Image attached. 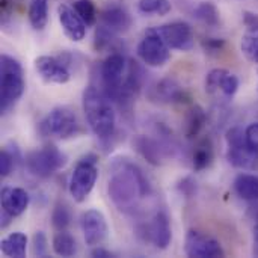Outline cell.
I'll use <instances>...</instances> for the list:
<instances>
[{
  "instance_id": "d590c367",
  "label": "cell",
  "mask_w": 258,
  "mask_h": 258,
  "mask_svg": "<svg viewBox=\"0 0 258 258\" xmlns=\"http://www.w3.org/2000/svg\"><path fill=\"white\" fill-rule=\"evenodd\" d=\"M245 138H246V142L248 145L258 151V122L254 124H249L245 130Z\"/></svg>"
},
{
  "instance_id": "74e56055",
  "label": "cell",
  "mask_w": 258,
  "mask_h": 258,
  "mask_svg": "<svg viewBox=\"0 0 258 258\" xmlns=\"http://www.w3.org/2000/svg\"><path fill=\"white\" fill-rule=\"evenodd\" d=\"M91 255L95 258H112L113 257V254H112V252H109L107 249H103V248H95V249L91 252Z\"/></svg>"
},
{
  "instance_id": "e0dca14e",
  "label": "cell",
  "mask_w": 258,
  "mask_h": 258,
  "mask_svg": "<svg viewBox=\"0 0 258 258\" xmlns=\"http://www.w3.org/2000/svg\"><path fill=\"white\" fill-rule=\"evenodd\" d=\"M246 33L242 38V53L254 63H258V14L246 11L243 14Z\"/></svg>"
},
{
  "instance_id": "4dcf8cb0",
  "label": "cell",
  "mask_w": 258,
  "mask_h": 258,
  "mask_svg": "<svg viewBox=\"0 0 258 258\" xmlns=\"http://www.w3.org/2000/svg\"><path fill=\"white\" fill-rule=\"evenodd\" d=\"M74 11L77 15L85 21L86 26H94L97 21V11L91 0H76L74 2Z\"/></svg>"
},
{
  "instance_id": "7c38bea8",
  "label": "cell",
  "mask_w": 258,
  "mask_h": 258,
  "mask_svg": "<svg viewBox=\"0 0 258 258\" xmlns=\"http://www.w3.org/2000/svg\"><path fill=\"white\" fill-rule=\"evenodd\" d=\"M160 36L172 50L189 51L194 47V33L192 27L184 21H174L156 27Z\"/></svg>"
},
{
  "instance_id": "7402d4cb",
  "label": "cell",
  "mask_w": 258,
  "mask_h": 258,
  "mask_svg": "<svg viewBox=\"0 0 258 258\" xmlns=\"http://www.w3.org/2000/svg\"><path fill=\"white\" fill-rule=\"evenodd\" d=\"M0 249L6 257H26V251H27V237H26V234H23L20 231L11 233L9 236H6L2 240Z\"/></svg>"
},
{
  "instance_id": "f1b7e54d",
  "label": "cell",
  "mask_w": 258,
  "mask_h": 258,
  "mask_svg": "<svg viewBox=\"0 0 258 258\" xmlns=\"http://www.w3.org/2000/svg\"><path fill=\"white\" fill-rule=\"evenodd\" d=\"M118 42V38L115 36V32L107 29L106 26H100L95 30V39H94V47L97 51H104V50H115V45Z\"/></svg>"
},
{
  "instance_id": "1f68e13d",
  "label": "cell",
  "mask_w": 258,
  "mask_h": 258,
  "mask_svg": "<svg viewBox=\"0 0 258 258\" xmlns=\"http://www.w3.org/2000/svg\"><path fill=\"white\" fill-rule=\"evenodd\" d=\"M70 221H71V215H70L68 207L63 203L56 204V207L53 210V215H51V224H53V227L57 231H63L70 225Z\"/></svg>"
},
{
  "instance_id": "ba28073f",
  "label": "cell",
  "mask_w": 258,
  "mask_h": 258,
  "mask_svg": "<svg viewBox=\"0 0 258 258\" xmlns=\"http://www.w3.org/2000/svg\"><path fill=\"white\" fill-rule=\"evenodd\" d=\"M138 54L142 62L148 67L159 68L163 67L171 57V48L160 36L156 27L148 29L145 36L138 45Z\"/></svg>"
},
{
  "instance_id": "8d00e7d4",
  "label": "cell",
  "mask_w": 258,
  "mask_h": 258,
  "mask_svg": "<svg viewBox=\"0 0 258 258\" xmlns=\"http://www.w3.org/2000/svg\"><path fill=\"white\" fill-rule=\"evenodd\" d=\"M225 42L222 39H216V38H209L203 42V47L207 53L210 54H215V53H219L222 48H224Z\"/></svg>"
},
{
  "instance_id": "5bb4252c",
  "label": "cell",
  "mask_w": 258,
  "mask_h": 258,
  "mask_svg": "<svg viewBox=\"0 0 258 258\" xmlns=\"http://www.w3.org/2000/svg\"><path fill=\"white\" fill-rule=\"evenodd\" d=\"M35 68L41 79L47 83L63 85L71 79V73L67 63L54 56H39L35 59Z\"/></svg>"
},
{
  "instance_id": "d6a6232c",
  "label": "cell",
  "mask_w": 258,
  "mask_h": 258,
  "mask_svg": "<svg viewBox=\"0 0 258 258\" xmlns=\"http://www.w3.org/2000/svg\"><path fill=\"white\" fill-rule=\"evenodd\" d=\"M33 254L36 257H45L47 255V239L42 231L35 233L33 236Z\"/></svg>"
},
{
  "instance_id": "83f0119b",
  "label": "cell",
  "mask_w": 258,
  "mask_h": 258,
  "mask_svg": "<svg viewBox=\"0 0 258 258\" xmlns=\"http://www.w3.org/2000/svg\"><path fill=\"white\" fill-rule=\"evenodd\" d=\"M194 15H195L197 20H200L201 23H204L206 26H210V27H216L221 23L219 9L212 2H203V3H200L195 8Z\"/></svg>"
},
{
  "instance_id": "5b68a950",
  "label": "cell",
  "mask_w": 258,
  "mask_h": 258,
  "mask_svg": "<svg viewBox=\"0 0 258 258\" xmlns=\"http://www.w3.org/2000/svg\"><path fill=\"white\" fill-rule=\"evenodd\" d=\"M39 132L44 136L57 139H70L80 133V124L76 113L65 106L54 107L39 124Z\"/></svg>"
},
{
  "instance_id": "ac0fdd59",
  "label": "cell",
  "mask_w": 258,
  "mask_h": 258,
  "mask_svg": "<svg viewBox=\"0 0 258 258\" xmlns=\"http://www.w3.org/2000/svg\"><path fill=\"white\" fill-rule=\"evenodd\" d=\"M29 206V195L21 187H5L2 190V212L11 218H17L26 212Z\"/></svg>"
},
{
  "instance_id": "9c48e42d",
  "label": "cell",
  "mask_w": 258,
  "mask_h": 258,
  "mask_svg": "<svg viewBox=\"0 0 258 258\" xmlns=\"http://www.w3.org/2000/svg\"><path fill=\"white\" fill-rule=\"evenodd\" d=\"M125 68V59L121 53H110L104 62L101 63V83L103 92L109 100H118L121 86H122V76Z\"/></svg>"
},
{
  "instance_id": "f546056e",
  "label": "cell",
  "mask_w": 258,
  "mask_h": 258,
  "mask_svg": "<svg viewBox=\"0 0 258 258\" xmlns=\"http://www.w3.org/2000/svg\"><path fill=\"white\" fill-rule=\"evenodd\" d=\"M138 8H139V12L145 15H150V14L166 15L172 6L169 0H139Z\"/></svg>"
},
{
  "instance_id": "9a60e30c",
  "label": "cell",
  "mask_w": 258,
  "mask_h": 258,
  "mask_svg": "<svg viewBox=\"0 0 258 258\" xmlns=\"http://www.w3.org/2000/svg\"><path fill=\"white\" fill-rule=\"evenodd\" d=\"M147 237L157 249H166L172 240L169 219L165 212H157L147 227Z\"/></svg>"
},
{
  "instance_id": "cb8c5ba5",
  "label": "cell",
  "mask_w": 258,
  "mask_h": 258,
  "mask_svg": "<svg viewBox=\"0 0 258 258\" xmlns=\"http://www.w3.org/2000/svg\"><path fill=\"white\" fill-rule=\"evenodd\" d=\"M236 194L245 201H258V177L252 174H240L234 180Z\"/></svg>"
},
{
  "instance_id": "d4e9b609",
  "label": "cell",
  "mask_w": 258,
  "mask_h": 258,
  "mask_svg": "<svg viewBox=\"0 0 258 258\" xmlns=\"http://www.w3.org/2000/svg\"><path fill=\"white\" fill-rule=\"evenodd\" d=\"M212 162H213V145H212V141L206 138L201 142H198L194 151V157H192L194 169L204 171L212 165Z\"/></svg>"
},
{
  "instance_id": "6da1fadb",
  "label": "cell",
  "mask_w": 258,
  "mask_h": 258,
  "mask_svg": "<svg viewBox=\"0 0 258 258\" xmlns=\"http://www.w3.org/2000/svg\"><path fill=\"white\" fill-rule=\"evenodd\" d=\"M107 194L119 212L132 213L138 201L151 194V186L139 166L132 162H116L112 166Z\"/></svg>"
},
{
  "instance_id": "e575fe53",
  "label": "cell",
  "mask_w": 258,
  "mask_h": 258,
  "mask_svg": "<svg viewBox=\"0 0 258 258\" xmlns=\"http://www.w3.org/2000/svg\"><path fill=\"white\" fill-rule=\"evenodd\" d=\"M177 189H178V192H180L181 195H184L186 198H192V197L197 194V183H195L190 177H186V178H183V180L178 183Z\"/></svg>"
},
{
  "instance_id": "277c9868",
  "label": "cell",
  "mask_w": 258,
  "mask_h": 258,
  "mask_svg": "<svg viewBox=\"0 0 258 258\" xmlns=\"http://www.w3.org/2000/svg\"><path fill=\"white\" fill-rule=\"evenodd\" d=\"M98 178V165H97V157L94 154H88L82 157L70 178L68 190L70 195L76 203H83L89 194L92 192L95 183Z\"/></svg>"
},
{
  "instance_id": "ffe728a7",
  "label": "cell",
  "mask_w": 258,
  "mask_h": 258,
  "mask_svg": "<svg viewBox=\"0 0 258 258\" xmlns=\"http://www.w3.org/2000/svg\"><path fill=\"white\" fill-rule=\"evenodd\" d=\"M103 26L110 29L115 33H124L132 26V17L121 6H109L101 12Z\"/></svg>"
},
{
  "instance_id": "8992f818",
  "label": "cell",
  "mask_w": 258,
  "mask_h": 258,
  "mask_svg": "<svg viewBox=\"0 0 258 258\" xmlns=\"http://www.w3.org/2000/svg\"><path fill=\"white\" fill-rule=\"evenodd\" d=\"M227 159L230 165L239 169H257L258 168V151L252 150L245 138V132L239 127L228 130L227 133Z\"/></svg>"
},
{
  "instance_id": "d6986e66",
  "label": "cell",
  "mask_w": 258,
  "mask_h": 258,
  "mask_svg": "<svg viewBox=\"0 0 258 258\" xmlns=\"http://www.w3.org/2000/svg\"><path fill=\"white\" fill-rule=\"evenodd\" d=\"M133 147L136 148V151L151 165H162L165 154H166V148H163L157 141H154L153 138L139 135L135 138L133 141Z\"/></svg>"
},
{
  "instance_id": "836d02e7",
  "label": "cell",
  "mask_w": 258,
  "mask_h": 258,
  "mask_svg": "<svg viewBox=\"0 0 258 258\" xmlns=\"http://www.w3.org/2000/svg\"><path fill=\"white\" fill-rule=\"evenodd\" d=\"M14 168V157L8 150H3L0 154V175L8 177Z\"/></svg>"
},
{
  "instance_id": "2e32d148",
  "label": "cell",
  "mask_w": 258,
  "mask_h": 258,
  "mask_svg": "<svg viewBox=\"0 0 258 258\" xmlns=\"http://www.w3.org/2000/svg\"><path fill=\"white\" fill-rule=\"evenodd\" d=\"M59 23L63 30V33L74 42H80L86 35V24L85 21L77 15L74 8H70L67 5H59L57 8Z\"/></svg>"
},
{
  "instance_id": "30bf717a",
  "label": "cell",
  "mask_w": 258,
  "mask_h": 258,
  "mask_svg": "<svg viewBox=\"0 0 258 258\" xmlns=\"http://www.w3.org/2000/svg\"><path fill=\"white\" fill-rule=\"evenodd\" d=\"M239 77L225 68H215L206 77V91L218 101L231 100L239 89Z\"/></svg>"
},
{
  "instance_id": "8fae6325",
  "label": "cell",
  "mask_w": 258,
  "mask_h": 258,
  "mask_svg": "<svg viewBox=\"0 0 258 258\" xmlns=\"http://www.w3.org/2000/svg\"><path fill=\"white\" fill-rule=\"evenodd\" d=\"M184 251L192 258H221L225 255L221 243L197 230H190L186 236Z\"/></svg>"
},
{
  "instance_id": "f35d334b",
  "label": "cell",
  "mask_w": 258,
  "mask_h": 258,
  "mask_svg": "<svg viewBox=\"0 0 258 258\" xmlns=\"http://www.w3.org/2000/svg\"><path fill=\"white\" fill-rule=\"evenodd\" d=\"M254 254L258 257V224L255 228V234H254Z\"/></svg>"
},
{
  "instance_id": "4fadbf2b",
  "label": "cell",
  "mask_w": 258,
  "mask_h": 258,
  "mask_svg": "<svg viewBox=\"0 0 258 258\" xmlns=\"http://www.w3.org/2000/svg\"><path fill=\"white\" fill-rule=\"evenodd\" d=\"M80 225H82V231H83L86 245L98 246L100 243H103L106 240L109 228H107L106 218L101 212H98L95 209L86 210L82 215Z\"/></svg>"
},
{
  "instance_id": "7a4b0ae2",
  "label": "cell",
  "mask_w": 258,
  "mask_h": 258,
  "mask_svg": "<svg viewBox=\"0 0 258 258\" xmlns=\"http://www.w3.org/2000/svg\"><path fill=\"white\" fill-rule=\"evenodd\" d=\"M83 110L86 121L100 139H109L115 132V112L104 92L94 86L83 91Z\"/></svg>"
},
{
  "instance_id": "4316f807",
  "label": "cell",
  "mask_w": 258,
  "mask_h": 258,
  "mask_svg": "<svg viewBox=\"0 0 258 258\" xmlns=\"http://www.w3.org/2000/svg\"><path fill=\"white\" fill-rule=\"evenodd\" d=\"M53 251L54 254L60 255V257H73L77 254V243L76 239L63 231H59L54 237H53Z\"/></svg>"
},
{
  "instance_id": "44dd1931",
  "label": "cell",
  "mask_w": 258,
  "mask_h": 258,
  "mask_svg": "<svg viewBox=\"0 0 258 258\" xmlns=\"http://www.w3.org/2000/svg\"><path fill=\"white\" fill-rule=\"evenodd\" d=\"M156 94L160 101L165 103H186L190 100L189 94L181 88V85L174 79H162L156 86Z\"/></svg>"
},
{
  "instance_id": "603a6c76",
  "label": "cell",
  "mask_w": 258,
  "mask_h": 258,
  "mask_svg": "<svg viewBox=\"0 0 258 258\" xmlns=\"http://www.w3.org/2000/svg\"><path fill=\"white\" fill-rule=\"evenodd\" d=\"M206 121H207V115L204 109L198 104L192 106L184 118V136L187 139H195L203 130Z\"/></svg>"
},
{
  "instance_id": "3957f363",
  "label": "cell",
  "mask_w": 258,
  "mask_h": 258,
  "mask_svg": "<svg viewBox=\"0 0 258 258\" xmlns=\"http://www.w3.org/2000/svg\"><path fill=\"white\" fill-rule=\"evenodd\" d=\"M0 106L5 113L24 92L23 70L17 59L2 54L0 59Z\"/></svg>"
},
{
  "instance_id": "52a82bcc",
  "label": "cell",
  "mask_w": 258,
  "mask_h": 258,
  "mask_svg": "<svg viewBox=\"0 0 258 258\" xmlns=\"http://www.w3.org/2000/svg\"><path fill=\"white\" fill-rule=\"evenodd\" d=\"M65 163H67V156L53 145L33 151L26 159L27 169L35 177H39V178L51 177L56 171L63 168Z\"/></svg>"
},
{
  "instance_id": "484cf974",
  "label": "cell",
  "mask_w": 258,
  "mask_h": 258,
  "mask_svg": "<svg viewBox=\"0 0 258 258\" xmlns=\"http://www.w3.org/2000/svg\"><path fill=\"white\" fill-rule=\"evenodd\" d=\"M29 21L35 30H42L48 21V0H30Z\"/></svg>"
}]
</instances>
